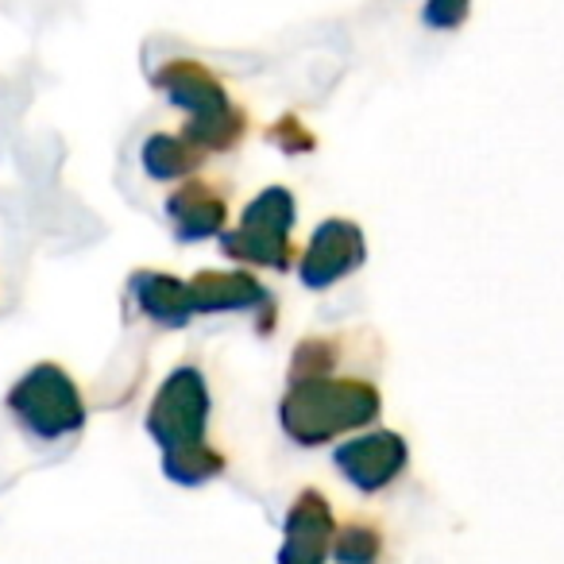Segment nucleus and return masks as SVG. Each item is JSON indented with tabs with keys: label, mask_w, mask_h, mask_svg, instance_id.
<instances>
[{
	"label": "nucleus",
	"mask_w": 564,
	"mask_h": 564,
	"mask_svg": "<svg viewBox=\"0 0 564 564\" xmlns=\"http://www.w3.org/2000/svg\"><path fill=\"white\" fill-rule=\"evenodd\" d=\"M267 140L271 143H279L286 155H306V151H314V132H310L306 124H302L299 117H282L279 124L267 132Z\"/></svg>",
	"instance_id": "obj_16"
},
{
	"label": "nucleus",
	"mask_w": 564,
	"mask_h": 564,
	"mask_svg": "<svg viewBox=\"0 0 564 564\" xmlns=\"http://www.w3.org/2000/svg\"><path fill=\"white\" fill-rule=\"evenodd\" d=\"M333 541V510L322 491H302L286 514V545L279 564H325Z\"/></svg>",
	"instance_id": "obj_9"
},
{
	"label": "nucleus",
	"mask_w": 564,
	"mask_h": 564,
	"mask_svg": "<svg viewBox=\"0 0 564 564\" xmlns=\"http://www.w3.org/2000/svg\"><path fill=\"white\" fill-rule=\"evenodd\" d=\"M166 217L182 243L220 236L228 225V189L217 178H186L166 197Z\"/></svg>",
	"instance_id": "obj_7"
},
{
	"label": "nucleus",
	"mask_w": 564,
	"mask_h": 564,
	"mask_svg": "<svg viewBox=\"0 0 564 564\" xmlns=\"http://www.w3.org/2000/svg\"><path fill=\"white\" fill-rule=\"evenodd\" d=\"M205 422H209V387H205L202 371L186 364L159 387L148 425L166 453H178V448L202 445Z\"/></svg>",
	"instance_id": "obj_4"
},
{
	"label": "nucleus",
	"mask_w": 564,
	"mask_h": 564,
	"mask_svg": "<svg viewBox=\"0 0 564 564\" xmlns=\"http://www.w3.org/2000/svg\"><path fill=\"white\" fill-rule=\"evenodd\" d=\"M379 549H383V541H379L376 530H368V525H348V530L337 538V561L340 564H376Z\"/></svg>",
	"instance_id": "obj_15"
},
{
	"label": "nucleus",
	"mask_w": 564,
	"mask_h": 564,
	"mask_svg": "<svg viewBox=\"0 0 564 564\" xmlns=\"http://www.w3.org/2000/svg\"><path fill=\"white\" fill-rule=\"evenodd\" d=\"M337 468L360 491H379L406 468V441L391 430L364 433V437H352L337 448Z\"/></svg>",
	"instance_id": "obj_8"
},
{
	"label": "nucleus",
	"mask_w": 564,
	"mask_h": 564,
	"mask_svg": "<svg viewBox=\"0 0 564 564\" xmlns=\"http://www.w3.org/2000/svg\"><path fill=\"white\" fill-rule=\"evenodd\" d=\"M468 12L471 0H425L422 20L430 28H437V32H453V28H460L468 20Z\"/></svg>",
	"instance_id": "obj_17"
},
{
	"label": "nucleus",
	"mask_w": 564,
	"mask_h": 564,
	"mask_svg": "<svg viewBox=\"0 0 564 564\" xmlns=\"http://www.w3.org/2000/svg\"><path fill=\"white\" fill-rule=\"evenodd\" d=\"M163 468H166V476L178 479V484H205V479H213V476H220V471H225V456L202 441V445L166 453Z\"/></svg>",
	"instance_id": "obj_14"
},
{
	"label": "nucleus",
	"mask_w": 564,
	"mask_h": 564,
	"mask_svg": "<svg viewBox=\"0 0 564 564\" xmlns=\"http://www.w3.org/2000/svg\"><path fill=\"white\" fill-rule=\"evenodd\" d=\"M194 314H220V310H267L274 306L263 282L251 271H202L186 282Z\"/></svg>",
	"instance_id": "obj_10"
},
{
	"label": "nucleus",
	"mask_w": 564,
	"mask_h": 564,
	"mask_svg": "<svg viewBox=\"0 0 564 564\" xmlns=\"http://www.w3.org/2000/svg\"><path fill=\"white\" fill-rule=\"evenodd\" d=\"M12 402H17V410L40 433H66L82 425V399L70 379H66L55 364L35 368L32 376L20 383V391L12 394Z\"/></svg>",
	"instance_id": "obj_6"
},
{
	"label": "nucleus",
	"mask_w": 564,
	"mask_h": 564,
	"mask_svg": "<svg viewBox=\"0 0 564 564\" xmlns=\"http://www.w3.org/2000/svg\"><path fill=\"white\" fill-rule=\"evenodd\" d=\"M340 352H345V345L337 337H306L291 356V383L333 376L340 364Z\"/></svg>",
	"instance_id": "obj_13"
},
{
	"label": "nucleus",
	"mask_w": 564,
	"mask_h": 564,
	"mask_svg": "<svg viewBox=\"0 0 564 564\" xmlns=\"http://www.w3.org/2000/svg\"><path fill=\"white\" fill-rule=\"evenodd\" d=\"M132 294H135V302H140L143 314H148L155 325H166V329H182V325L194 317L186 282L174 279V274L140 271L132 279Z\"/></svg>",
	"instance_id": "obj_11"
},
{
	"label": "nucleus",
	"mask_w": 564,
	"mask_h": 564,
	"mask_svg": "<svg viewBox=\"0 0 564 564\" xmlns=\"http://www.w3.org/2000/svg\"><path fill=\"white\" fill-rule=\"evenodd\" d=\"M202 151L186 140V135H151L143 143V171L159 182H174V178H194V171L202 166Z\"/></svg>",
	"instance_id": "obj_12"
},
{
	"label": "nucleus",
	"mask_w": 564,
	"mask_h": 564,
	"mask_svg": "<svg viewBox=\"0 0 564 564\" xmlns=\"http://www.w3.org/2000/svg\"><path fill=\"white\" fill-rule=\"evenodd\" d=\"M364 259H368V243H364L360 225L345 217H329L310 236L306 251L299 259V279L306 291H329L340 279L360 271Z\"/></svg>",
	"instance_id": "obj_5"
},
{
	"label": "nucleus",
	"mask_w": 564,
	"mask_h": 564,
	"mask_svg": "<svg viewBox=\"0 0 564 564\" xmlns=\"http://www.w3.org/2000/svg\"><path fill=\"white\" fill-rule=\"evenodd\" d=\"M155 86L171 97V105L189 112V124L182 135H186L202 155L232 151V148H240V140L248 135V117H243V109H236L232 97L225 94V86H220L202 63L171 58L163 70H155Z\"/></svg>",
	"instance_id": "obj_2"
},
{
	"label": "nucleus",
	"mask_w": 564,
	"mask_h": 564,
	"mask_svg": "<svg viewBox=\"0 0 564 564\" xmlns=\"http://www.w3.org/2000/svg\"><path fill=\"white\" fill-rule=\"evenodd\" d=\"M299 205L286 186H267L259 197H251L248 209L240 213L236 228L220 232V251L228 259H240L267 271H291L294 263V240L291 228L299 217Z\"/></svg>",
	"instance_id": "obj_3"
},
{
	"label": "nucleus",
	"mask_w": 564,
	"mask_h": 564,
	"mask_svg": "<svg viewBox=\"0 0 564 564\" xmlns=\"http://www.w3.org/2000/svg\"><path fill=\"white\" fill-rule=\"evenodd\" d=\"M379 406H383V399L368 379L325 376L291 383L279 414L286 437H294L299 445H325L340 433L376 422Z\"/></svg>",
	"instance_id": "obj_1"
}]
</instances>
